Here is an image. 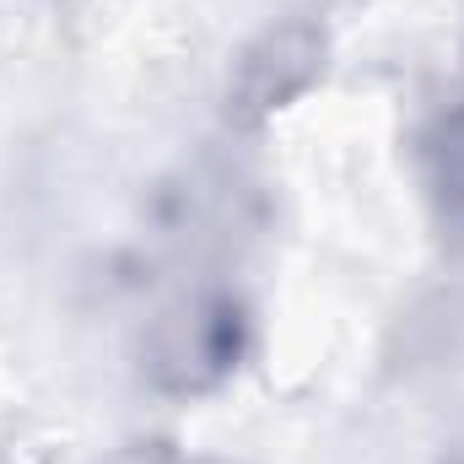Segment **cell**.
I'll list each match as a JSON object with an SVG mask.
<instances>
[{
	"label": "cell",
	"instance_id": "6da1fadb",
	"mask_svg": "<svg viewBox=\"0 0 464 464\" xmlns=\"http://www.w3.org/2000/svg\"><path fill=\"white\" fill-rule=\"evenodd\" d=\"M254 351V314L222 281H189L162 297L135 335V378L151 400L200 405L222 394Z\"/></svg>",
	"mask_w": 464,
	"mask_h": 464
},
{
	"label": "cell",
	"instance_id": "7a4b0ae2",
	"mask_svg": "<svg viewBox=\"0 0 464 464\" xmlns=\"http://www.w3.org/2000/svg\"><path fill=\"white\" fill-rule=\"evenodd\" d=\"M330 71V27L319 16H281L259 27L227 65L222 119L232 130H265L270 119L297 109Z\"/></svg>",
	"mask_w": 464,
	"mask_h": 464
},
{
	"label": "cell",
	"instance_id": "3957f363",
	"mask_svg": "<svg viewBox=\"0 0 464 464\" xmlns=\"http://www.w3.org/2000/svg\"><path fill=\"white\" fill-rule=\"evenodd\" d=\"M416 162H421V189L438 232L454 248H464V92L427 119L416 140Z\"/></svg>",
	"mask_w": 464,
	"mask_h": 464
},
{
	"label": "cell",
	"instance_id": "277c9868",
	"mask_svg": "<svg viewBox=\"0 0 464 464\" xmlns=\"http://www.w3.org/2000/svg\"><path fill=\"white\" fill-rule=\"evenodd\" d=\"M109 464H195V459H184V454H173V449H162V443H135V449L114 454Z\"/></svg>",
	"mask_w": 464,
	"mask_h": 464
}]
</instances>
